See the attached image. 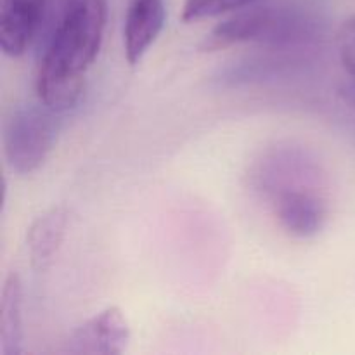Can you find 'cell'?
<instances>
[{"mask_svg": "<svg viewBox=\"0 0 355 355\" xmlns=\"http://www.w3.org/2000/svg\"><path fill=\"white\" fill-rule=\"evenodd\" d=\"M107 0H66L58 28L38 66L37 96L66 113L78 104L85 75L104 40Z\"/></svg>", "mask_w": 355, "mask_h": 355, "instance_id": "1", "label": "cell"}, {"mask_svg": "<svg viewBox=\"0 0 355 355\" xmlns=\"http://www.w3.org/2000/svg\"><path fill=\"white\" fill-rule=\"evenodd\" d=\"M253 186L269 200L286 234L312 238L326 225L329 208L322 173L305 153L283 149L270 155L253 175Z\"/></svg>", "mask_w": 355, "mask_h": 355, "instance_id": "2", "label": "cell"}, {"mask_svg": "<svg viewBox=\"0 0 355 355\" xmlns=\"http://www.w3.org/2000/svg\"><path fill=\"white\" fill-rule=\"evenodd\" d=\"M319 21L309 9L291 3L252 6L232 12L218 23L201 42L205 52L222 51L239 44H259L267 47H297L314 40Z\"/></svg>", "mask_w": 355, "mask_h": 355, "instance_id": "3", "label": "cell"}, {"mask_svg": "<svg viewBox=\"0 0 355 355\" xmlns=\"http://www.w3.org/2000/svg\"><path fill=\"white\" fill-rule=\"evenodd\" d=\"M61 111L38 103L17 104L3 121V155L12 172L30 175L37 172L51 155L59 130Z\"/></svg>", "mask_w": 355, "mask_h": 355, "instance_id": "4", "label": "cell"}, {"mask_svg": "<svg viewBox=\"0 0 355 355\" xmlns=\"http://www.w3.org/2000/svg\"><path fill=\"white\" fill-rule=\"evenodd\" d=\"M130 343V324L118 307H107L83 322L64 342L66 354L118 355Z\"/></svg>", "mask_w": 355, "mask_h": 355, "instance_id": "5", "label": "cell"}, {"mask_svg": "<svg viewBox=\"0 0 355 355\" xmlns=\"http://www.w3.org/2000/svg\"><path fill=\"white\" fill-rule=\"evenodd\" d=\"M47 0H2L0 2V49L19 58L40 30Z\"/></svg>", "mask_w": 355, "mask_h": 355, "instance_id": "6", "label": "cell"}, {"mask_svg": "<svg viewBox=\"0 0 355 355\" xmlns=\"http://www.w3.org/2000/svg\"><path fill=\"white\" fill-rule=\"evenodd\" d=\"M165 0H127L123 24L125 58L137 64L165 26Z\"/></svg>", "mask_w": 355, "mask_h": 355, "instance_id": "7", "label": "cell"}, {"mask_svg": "<svg viewBox=\"0 0 355 355\" xmlns=\"http://www.w3.org/2000/svg\"><path fill=\"white\" fill-rule=\"evenodd\" d=\"M68 222V208L59 205V207L49 208L31 224L26 243L31 267L35 270H47L52 266L62 241H64Z\"/></svg>", "mask_w": 355, "mask_h": 355, "instance_id": "8", "label": "cell"}, {"mask_svg": "<svg viewBox=\"0 0 355 355\" xmlns=\"http://www.w3.org/2000/svg\"><path fill=\"white\" fill-rule=\"evenodd\" d=\"M23 340V283L16 272H10L0 297V355H19Z\"/></svg>", "mask_w": 355, "mask_h": 355, "instance_id": "9", "label": "cell"}, {"mask_svg": "<svg viewBox=\"0 0 355 355\" xmlns=\"http://www.w3.org/2000/svg\"><path fill=\"white\" fill-rule=\"evenodd\" d=\"M257 2L260 0H186L180 17L186 23H196V21L208 19V17L236 12V10L245 9Z\"/></svg>", "mask_w": 355, "mask_h": 355, "instance_id": "10", "label": "cell"}, {"mask_svg": "<svg viewBox=\"0 0 355 355\" xmlns=\"http://www.w3.org/2000/svg\"><path fill=\"white\" fill-rule=\"evenodd\" d=\"M336 44L340 59L355 82V16L343 21L336 35Z\"/></svg>", "mask_w": 355, "mask_h": 355, "instance_id": "11", "label": "cell"}, {"mask_svg": "<svg viewBox=\"0 0 355 355\" xmlns=\"http://www.w3.org/2000/svg\"><path fill=\"white\" fill-rule=\"evenodd\" d=\"M340 92H342L343 99H345L347 103H349L350 106H352L354 110H355V82H354V83H347V85H343Z\"/></svg>", "mask_w": 355, "mask_h": 355, "instance_id": "12", "label": "cell"}]
</instances>
